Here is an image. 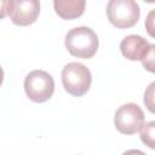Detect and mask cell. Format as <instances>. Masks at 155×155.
Wrapping results in <instances>:
<instances>
[{
  "label": "cell",
  "instance_id": "cell-1",
  "mask_svg": "<svg viewBox=\"0 0 155 155\" xmlns=\"http://www.w3.org/2000/svg\"><path fill=\"white\" fill-rule=\"evenodd\" d=\"M68 52L78 58H92L99 46L97 34L88 27H76L70 29L64 40Z\"/></svg>",
  "mask_w": 155,
  "mask_h": 155
},
{
  "label": "cell",
  "instance_id": "cell-2",
  "mask_svg": "<svg viewBox=\"0 0 155 155\" xmlns=\"http://www.w3.org/2000/svg\"><path fill=\"white\" fill-rule=\"evenodd\" d=\"M92 75L88 68L78 62H71L62 69V84L64 90L75 97H81L91 87Z\"/></svg>",
  "mask_w": 155,
  "mask_h": 155
},
{
  "label": "cell",
  "instance_id": "cell-3",
  "mask_svg": "<svg viewBox=\"0 0 155 155\" xmlns=\"http://www.w3.org/2000/svg\"><path fill=\"white\" fill-rule=\"evenodd\" d=\"M107 16L114 27L126 29L137 24L140 10L133 0H110L107 5Z\"/></svg>",
  "mask_w": 155,
  "mask_h": 155
},
{
  "label": "cell",
  "instance_id": "cell-4",
  "mask_svg": "<svg viewBox=\"0 0 155 155\" xmlns=\"http://www.w3.org/2000/svg\"><path fill=\"white\" fill-rule=\"evenodd\" d=\"M24 91L30 101L44 103L48 101L54 92L53 78L45 70H33L25 76Z\"/></svg>",
  "mask_w": 155,
  "mask_h": 155
},
{
  "label": "cell",
  "instance_id": "cell-5",
  "mask_svg": "<svg viewBox=\"0 0 155 155\" xmlns=\"http://www.w3.org/2000/svg\"><path fill=\"white\" fill-rule=\"evenodd\" d=\"M144 124V114L136 103H126L121 105L114 115V125L122 134H134Z\"/></svg>",
  "mask_w": 155,
  "mask_h": 155
},
{
  "label": "cell",
  "instance_id": "cell-6",
  "mask_svg": "<svg viewBox=\"0 0 155 155\" xmlns=\"http://www.w3.org/2000/svg\"><path fill=\"white\" fill-rule=\"evenodd\" d=\"M6 12L15 24L30 25L39 17L40 2L38 0H8Z\"/></svg>",
  "mask_w": 155,
  "mask_h": 155
},
{
  "label": "cell",
  "instance_id": "cell-7",
  "mask_svg": "<svg viewBox=\"0 0 155 155\" xmlns=\"http://www.w3.org/2000/svg\"><path fill=\"white\" fill-rule=\"evenodd\" d=\"M155 46L140 35H128L120 42L122 56L130 61H142Z\"/></svg>",
  "mask_w": 155,
  "mask_h": 155
},
{
  "label": "cell",
  "instance_id": "cell-8",
  "mask_svg": "<svg viewBox=\"0 0 155 155\" xmlns=\"http://www.w3.org/2000/svg\"><path fill=\"white\" fill-rule=\"evenodd\" d=\"M85 0H56L53 7L56 13L63 19H74L80 17L85 11Z\"/></svg>",
  "mask_w": 155,
  "mask_h": 155
},
{
  "label": "cell",
  "instance_id": "cell-9",
  "mask_svg": "<svg viewBox=\"0 0 155 155\" xmlns=\"http://www.w3.org/2000/svg\"><path fill=\"white\" fill-rule=\"evenodd\" d=\"M154 128H155V122L154 121H149V122L143 124L142 128L139 130L140 131L142 142L145 145H148L150 149L155 148V145H154Z\"/></svg>",
  "mask_w": 155,
  "mask_h": 155
},
{
  "label": "cell",
  "instance_id": "cell-10",
  "mask_svg": "<svg viewBox=\"0 0 155 155\" xmlns=\"http://www.w3.org/2000/svg\"><path fill=\"white\" fill-rule=\"evenodd\" d=\"M154 48H155V47H154ZM154 48H151V50L149 51V53L142 59L143 67H144L148 71H150V73H154V71H155V69H154Z\"/></svg>",
  "mask_w": 155,
  "mask_h": 155
},
{
  "label": "cell",
  "instance_id": "cell-11",
  "mask_svg": "<svg viewBox=\"0 0 155 155\" xmlns=\"http://www.w3.org/2000/svg\"><path fill=\"white\" fill-rule=\"evenodd\" d=\"M153 96H154V82L150 84L149 88L147 90V92L144 93V103L147 104L148 109L154 113V104H153Z\"/></svg>",
  "mask_w": 155,
  "mask_h": 155
},
{
  "label": "cell",
  "instance_id": "cell-12",
  "mask_svg": "<svg viewBox=\"0 0 155 155\" xmlns=\"http://www.w3.org/2000/svg\"><path fill=\"white\" fill-rule=\"evenodd\" d=\"M153 15L154 12L150 11L149 16H148V19H147V29H148V33L150 34V36H154V31H153Z\"/></svg>",
  "mask_w": 155,
  "mask_h": 155
},
{
  "label": "cell",
  "instance_id": "cell-13",
  "mask_svg": "<svg viewBox=\"0 0 155 155\" xmlns=\"http://www.w3.org/2000/svg\"><path fill=\"white\" fill-rule=\"evenodd\" d=\"M6 5H7V0H0V19H2L7 15Z\"/></svg>",
  "mask_w": 155,
  "mask_h": 155
},
{
  "label": "cell",
  "instance_id": "cell-14",
  "mask_svg": "<svg viewBox=\"0 0 155 155\" xmlns=\"http://www.w3.org/2000/svg\"><path fill=\"white\" fill-rule=\"evenodd\" d=\"M122 155H145L143 151L138 150V149H130L127 151H125Z\"/></svg>",
  "mask_w": 155,
  "mask_h": 155
},
{
  "label": "cell",
  "instance_id": "cell-15",
  "mask_svg": "<svg viewBox=\"0 0 155 155\" xmlns=\"http://www.w3.org/2000/svg\"><path fill=\"white\" fill-rule=\"evenodd\" d=\"M2 81H4V70H2V68L0 67V85L2 84Z\"/></svg>",
  "mask_w": 155,
  "mask_h": 155
}]
</instances>
